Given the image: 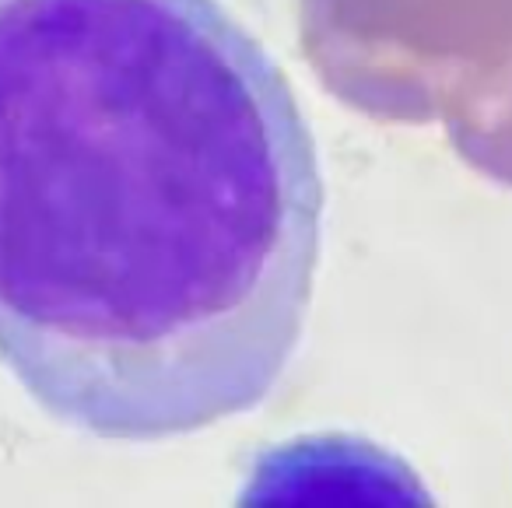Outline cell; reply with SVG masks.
<instances>
[{
  "label": "cell",
  "instance_id": "1",
  "mask_svg": "<svg viewBox=\"0 0 512 508\" xmlns=\"http://www.w3.org/2000/svg\"><path fill=\"white\" fill-rule=\"evenodd\" d=\"M320 144L221 0H0V365L155 445L246 417L306 340Z\"/></svg>",
  "mask_w": 512,
  "mask_h": 508
}]
</instances>
